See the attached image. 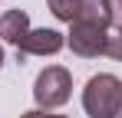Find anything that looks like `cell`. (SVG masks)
<instances>
[{"instance_id":"obj_5","label":"cell","mask_w":122,"mask_h":118,"mask_svg":"<svg viewBox=\"0 0 122 118\" xmlns=\"http://www.w3.org/2000/svg\"><path fill=\"white\" fill-rule=\"evenodd\" d=\"M73 23H112L109 0H73Z\"/></svg>"},{"instance_id":"obj_3","label":"cell","mask_w":122,"mask_h":118,"mask_svg":"<svg viewBox=\"0 0 122 118\" xmlns=\"http://www.w3.org/2000/svg\"><path fill=\"white\" fill-rule=\"evenodd\" d=\"M106 30H109V23H69L66 43L82 59L106 56Z\"/></svg>"},{"instance_id":"obj_8","label":"cell","mask_w":122,"mask_h":118,"mask_svg":"<svg viewBox=\"0 0 122 118\" xmlns=\"http://www.w3.org/2000/svg\"><path fill=\"white\" fill-rule=\"evenodd\" d=\"M109 13L116 23H122V0H109Z\"/></svg>"},{"instance_id":"obj_6","label":"cell","mask_w":122,"mask_h":118,"mask_svg":"<svg viewBox=\"0 0 122 118\" xmlns=\"http://www.w3.org/2000/svg\"><path fill=\"white\" fill-rule=\"evenodd\" d=\"M26 33H30V17H26V10H7V13L0 17V39H7V43L17 46Z\"/></svg>"},{"instance_id":"obj_2","label":"cell","mask_w":122,"mask_h":118,"mask_svg":"<svg viewBox=\"0 0 122 118\" xmlns=\"http://www.w3.org/2000/svg\"><path fill=\"white\" fill-rule=\"evenodd\" d=\"M69 95H73V76L63 66H46L36 76V82H33V98H36V105L43 112L66 105Z\"/></svg>"},{"instance_id":"obj_4","label":"cell","mask_w":122,"mask_h":118,"mask_svg":"<svg viewBox=\"0 0 122 118\" xmlns=\"http://www.w3.org/2000/svg\"><path fill=\"white\" fill-rule=\"evenodd\" d=\"M63 46H66V39L56 30H30L17 43V59H23V56H56Z\"/></svg>"},{"instance_id":"obj_7","label":"cell","mask_w":122,"mask_h":118,"mask_svg":"<svg viewBox=\"0 0 122 118\" xmlns=\"http://www.w3.org/2000/svg\"><path fill=\"white\" fill-rule=\"evenodd\" d=\"M106 56L122 62V23H109L106 30Z\"/></svg>"},{"instance_id":"obj_1","label":"cell","mask_w":122,"mask_h":118,"mask_svg":"<svg viewBox=\"0 0 122 118\" xmlns=\"http://www.w3.org/2000/svg\"><path fill=\"white\" fill-rule=\"evenodd\" d=\"M122 105V79L112 72H99L82 89V108L89 118H116Z\"/></svg>"},{"instance_id":"obj_11","label":"cell","mask_w":122,"mask_h":118,"mask_svg":"<svg viewBox=\"0 0 122 118\" xmlns=\"http://www.w3.org/2000/svg\"><path fill=\"white\" fill-rule=\"evenodd\" d=\"M116 118H122V105H119V115H116Z\"/></svg>"},{"instance_id":"obj_10","label":"cell","mask_w":122,"mask_h":118,"mask_svg":"<svg viewBox=\"0 0 122 118\" xmlns=\"http://www.w3.org/2000/svg\"><path fill=\"white\" fill-rule=\"evenodd\" d=\"M0 66H3V46H0Z\"/></svg>"},{"instance_id":"obj_9","label":"cell","mask_w":122,"mask_h":118,"mask_svg":"<svg viewBox=\"0 0 122 118\" xmlns=\"http://www.w3.org/2000/svg\"><path fill=\"white\" fill-rule=\"evenodd\" d=\"M20 118H63V115H50V112H43V108H36V112H23Z\"/></svg>"}]
</instances>
